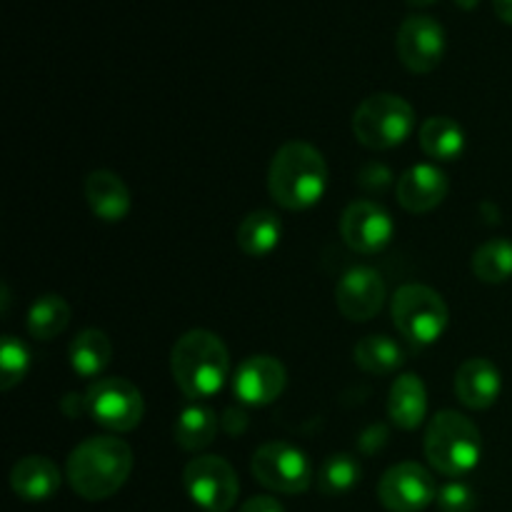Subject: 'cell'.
I'll return each mask as SVG.
<instances>
[{"instance_id":"1","label":"cell","mask_w":512,"mask_h":512,"mask_svg":"<svg viewBox=\"0 0 512 512\" xmlns=\"http://www.w3.org/2000/svg\"><path fill=\"white\" fill-rule=\"evenodd\" d=\"M133 473V450L118 435H93L75 445L65 463V478L75 495L98 503L128 483Z\"/></svg>"},{"instance_id":"2","label":"cell","mask_w":512,"mask_h":512,"mask_svg":"<svg viewBox=\"0 0 512 512\" xmlns=\"http://www.w3.org/2000/svg\"><path fill=\"white\" fill-rule=\"evenodd\" d=\"M170 370L180 393L190 400H208L223 390L230 375V353L223 338L195 328L180 335L170 353Z\"/></svg>"},{"instance_id":"3","label":"cell","mask_w":512,"mask_h":512,"mask_svg":"<svg viewBox=\"0 0 512 512\" xmlns=\"http://www.w3.org/2000/svg\"><path fill=\"white\" fill-rule=\"evenodd\" d=\"M328 188V163L323 153L303 140H290L268 170L270 198L285 210H308L318 203Z\"/></svg>"},{"instance_id":"4","label":"cell","mask_w":512,"mask_h":512,"mask_svg":"<svg viewBox=\"0 0 512 512\" xmlns=\"http://www.w3.org/2000/svg\"><path fill=\"white\" fill-rule=\"evenodd\" d=\"M425 458L435 473L463 478L483 458L478 425L458 410H440L425 428Z\"/></svg>"},{"instance_id":"5","label":"cell","mask_w":512,"mask_h":512,"mask_svg":"<svg viewBox=\"0 0 512 512\" xmlns=\"http://www.w3.org/2000/svg\"><path fill=\"white\" fill-rule=\"evenodd\" d=\"M415 130V110L395 93H375L353 113V133L370 150H390L405 143Z\"/></svg>"},{"instance_id":"6","label":"cell","mask_w":512,"mask_h":512,"mask_svg":"<svg viewBox=\"0 0 512 512\" xmlns=\"http://www.w3.org/2000/svg\"><path fill=\"white\" fill-rule=\"evenodd\" d=\"M390 315L400 335L418 348L438 343L450 320L443 295L420 283H408L395 290Z\"/></svg>"},{"instance_id":"7","label":"cell","mask_w":512,"mask_h":512,"mask_svg":"<svg viewBox=\"0 0 512 512\" xmlns=\"http://www.w3.org/2000/svg\"><path fill=\"white\" fill-rule=\"evenodd\" d=\"M85 413L110 433H130L143 423V393L128 378H100L85 390Z\"/></svg>"},{"instance_id":"8","label":"cell","mask_w":512,"mask_h":512,"mask_svg":"<svg viewBox=\"0 0 512 512\" xmlns=\"http://www.w3.org/2000/svg\"><path fill=\"white\" fill-rule=\"evenodd\" d=\"M185 493L205 512H228L240 495L233 465L220 455H198L183 468Z\"/></svg>"},{"instance_id":"9","label":"cell","mask_w":512,"mask_h":512,"mask_svg":"<svg viewBox=\"0 0 512 512\" xmlns=\"http://www.w3.org/2000/svg\"><path fill=\"white\" fill-rule=\"evenodd\" d=\"M250 468H253L255 480L273 493L300 495L313 483V465L308 455L283 440L260 445Z\"/></svg>"},{"instance_id":"10","label":"cell","mask_w":512,"mask_h":512,"mask_svg":"<svg viewBox=\"0 0 512 512\" xmlns=\"http://www.w3.org/2000/svg\"><path fill=\"white\" fill-rule=\"evenodd\" d=\"M435 498L438 485L433 473L413 460L388 468L378 483V500L388 512H423Z\"/></svg>"},{"instance_id":"11","label":"cell","mask_w":512,"mask_h":512,"mask_svg":"<svg viewBox=\"0 0 512 512\" xmlns=\"http://www.w3.org/2000/svg\"><path fill=\"white\" fill-rule=\"evenodd\" d=\"M445 28L430 15H408L395 35L398 58L410 73H433L445 58Z\"/></svg>"},{"instance_id":"12","label":"cell","mask_w":512,"mask_h":512,"mask_svg":"<svg viewBox=\"0 0 512 512\" xmlns=\"http://www.w3.org/2000/svg\"><path fill=\"white\" fill-rule=\"evenodd\" d=\"M393 233V218L375 200H353L340 218L343 243L360 255L383 253L393 240Z\"/></svg>"},{"instance_id":"13","label":"cell","mask_w":512,"mask_h":512,"mask_svg":"<svg viewBox=\"0 0 512 512\" xmlns=\"http://www.w3.org/2000/svg\"><path fill=\"white\" fill-rule=\"evenodd\" d=\"M288 385V370L273 355H250L233 375V393L240 403L263 408L275 403Z\"/></svg>"},{"instance_id":"14","label":"cell","mask_w":512,"mask_h":512,"mask_svg":"<svg viewBox=\"0 0 512 512\" xmlns=\"http://www.w3.org/2000/svg\"><path fill=\"white\" fill-rule=\"evenodd\" d=\"M383 275L368 265H355L335 285V305L353 323H368L383 310Z\"/></svg>"},{"instance_id":"15","label":"cell","mask_w":512,"mask_h":512,"mask_svg":"<svg viewBox=\"0 0 512 512\" xmlns=\"http://www.w3.org/2000/svg\"><path fill=\"white\" fill-rule=\"evenodd\" d=\"M448 188V175L438 165L418 163L400 175L395 195H398L400 208L413 215H423L443 203Z\"/></svg>"},{"instance_id":"16","label":"cell","mask_w":512,"mask_h":512,"mask_svg":"<svg viewBox=\"0 0 512 512\" xmlns=\"http://www.w3.org/2000/svg\"><path fill=\"white\" fill-rule=\"evenodd\" d=\"M503 393V375L488 358H470L455 373V398L470 410H488Z\"/></svg>"},{"instance_id":"17","label":"cell","mask_w":512,"mask_h":512,"mask_svg":"<svg viewBox=\"0 0 512 512\" xmlns=\"http://www.w3.org/2000/svg\"><path fill=\"white\" fill-rule=\"evenodd\" d=\"M60 468L45 455H25L10 470V488L25 503H43L60 490Z\"/></svg>"},{"instance_id":"18","label":"cell","mask_w":512,"mask_h":512,"mask_svg":"<svg viewBox=\"0 0 512 512\" xmlns=\"http://www.w3.org/2000/svg\"><path fill=\"white\" fill-rule=\"evenodd\" d=\"M85 200L98 220L120 223L130 213V190L113 170H93L83 185Z\"/></svg>"},{"instance_id":"19","label":"cell","mask_w":512,"mask_h":512,"mask_svg":"<svg viewBox=\"0 0 512 512\" xmlns=\"http://www.w3.org/2000/svg\"><path fill=\"white\" fill-rule=\"evenodd\" d=\"M428 415V388L415 373L395 378L388 393V418L400 430H418Z\"/></svg>"},{"instance_id":"20","label":"cell","mask_w":512,"mask_h":512,"mask_svg":"<svg viewBox=\"0 0 512 512\" xmlns=\"http://www.w3.org/2000/svg\"><path fill=\"white\" fill-rule=\"evenodd\" d=\"M238 248L250 258H265L278 248L280 238H283V223H280L278 213L273 210H253L245 215L238 225Z\"/></svg>"},{"instance_id":"21","label":"cell","mask_w":512,"mask_h":512,"mask_svg":"<svg viewBox=\"0 0 512 512\" xmlns=\"http://www.w3.org/2000/svg\"><path fill=\"white\" fill-rule=\"evenodd\" d=\"M70 368L80 378H95L103 373L113 360V343L108 335L98 328H88L73 338L68 348Z\"/></svg>"},{"instance_id":"22","label":"cell","mask_w":512,"mask_h":512,"mask_svg":"<svg viewBox=\"0 0 512 512\" xmlns=\"http://www.w3.org/2000/svg\"><path fill=\"white\" fill-rule=\"evenodd\" d=\"M420 148L428 158L443 160H458L465 150V130L463 125L455 123L448 115H433L420 125Z\"/></svg>"},{"instance_id":"23","label":"cell","mask_w":512,"mask_h":512,"mask_svg":"<svg viewBox=\"0 0 512 512\" xmlns=\"http://www.w3.org/2000/svg\"><path fill=\"white\" fill-rule=\"evenodd\" d=\"M218 428L220 420L218 415H215V410L208 408V405L193 403L188 405V408L180 410L178 420H175L173 435L175 443H178L180 448L188 450V453H200V450H205L208 445H213Z\"/></svg>"},{"instance_id":"24","label":"cell","mask_w":512,"mask_h":512,"mask_svg":"<svg viewBox=\"0 0 512 512\" xmlns=\"http://www.w3.org/2000/svg\"><path fill=\"white\" fill-rule=\"evenodd\" d=\"M353 358L360 370L368 375H390L405 363V353L388 335H365L353 350Z\"/></svg>"},{"instance_id":"25","label":"cell","mask_w":512,"mask_h":512,"mask_svg":"<svg viewBox=\"0 0 512 512\" xmlns=\"http://www.w3.org/2000/svg\"><path fill=\"white\" fill-rule=\"evenodd\" d=\"M70 323V305L65 303V298L60 295L48 293L40 295L28 310V318H25V325H28L30 338L35 340H53L68 328Z\"/></svg>"},{"instance_id":"26","label":"cell","mask_w":512,"mask_h":512,"mask_svg":"<svg viewBox=\"0 0 512 512\" xmlns=\"http://www.w3.org/2000/svg\"><path fill=\"white\" fill-rule=\"evenodd\" d=\"M360 478H363V468H360L358 458L350 453H335L320 465L318 490L328 498H338V495L350 493L360 483Z\"/></svg>"},{"instance_id":"27","label":"cell","mask_w":512,"mask_h":512,"mask_svg":"<svg viewBox=\"0 0 512 512\" xmlns=\"http://www.w3.org/2000/svg\"><path fill=\"white\" fill-rule=\"evenodd\" d=\"M473 273L483 283L500 285L512 278V243L505 238H493L480 245L473 255Z\"/></svg>"},{"instance_id":"28","label":"cell","mask_w":512,"mask_h":512,"mask_svg":"<svg viewBox=\"0 0 512 512\" xmlns=\"http://www.w3.org/2000/svg\"><path fill=\"white\" fill-rule=\"evenodd\" d=\"M30 370V353L25 343H20L15 335H3L0 345V390H13L25 380Z\"/></svg>"},{"instance_id":"29","label":"cell","mask_w":512,"mask_h":512,"mask_svg":"<svg viewBox=\"0 0 512 512\" xmlns=\"http://www.w3.org/2000/svg\"><path fill=\"white\" fill-rule=\"evenodd\" d=\"M435 503H438L440 512H473L475 505H478V498H475L473 488L468 483L453 480V483H445L438 490Z\"/></svg>"},{"instance_id":"30","label":"cell","mask_w":512,"mask_h":512,"mask_svg":"<svg viewBox=\"0 0 512 512\" xmlns=\"http://www.w3.org/2000/svg\"><path fill=\"white\" fill-rule=\"evenodd\" d=\"M240 512H285V508L273 495H255L240 505Z\"/></svg>"},{"instance_id":"31","label":"cell","mask_w":512,"mask_h":512,"mask_svg":"<svg viewBox=\"0 0 512 512\" xmlns=\"http://www.w3.org/2000/svg\"><path fill=\"white\" fill-rule=\"evenodd\" d=\"M493 8L503 23L512 25V0H493Z\"/></svg>"},{"instance_id":"32","label":"cell","mask_w":512,"mask_h":512,"mask_svg":"<svg viewBox=\"0 0 512 512\" xmlns=\"http://www.w3.org/2000/svg\"><path fill=\"white\" fill-rule=\"evenodd\" d=\"M480 0H455V5H460L463 10H473Z\"/></svg>"},{"instance_id":"33","label":"cell","mask_w":512,"mask_h":512,"mask_svg":"<svg viewBox=\"0 0 512 512\" xmlns=\"http://www.w3.org/2000/svg\"><path fill=\"white\" fill-rule=\"evenodd\" d=\"M435 0H408L410 8H425V5H433Z\"/></svg>"}]
</instances>
